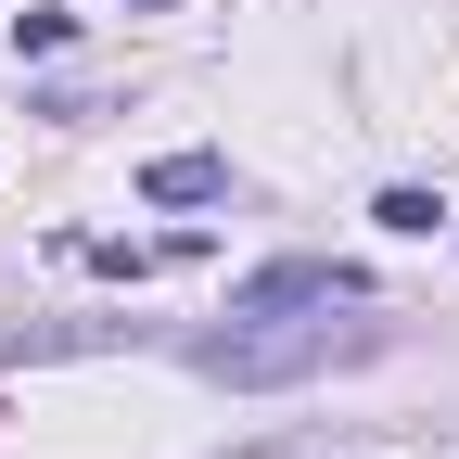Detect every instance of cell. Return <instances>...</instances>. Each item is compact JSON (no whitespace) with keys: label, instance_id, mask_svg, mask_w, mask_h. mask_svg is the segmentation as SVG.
<instances>
[{"label":"cell","instance_id":"6da1fadb","mask_svg":"<svg viewBox=\"0 0 459 459\" xmlns=\"http://www.w3.org/2000/svg\"><path fill=\"white\" fill-rule=\"evenodd\" d=\"M370 344H383L370 319H358V332L319 319V332H217V344H192V358H204L217 383H294V370H332V358H370Z\"/></svg>","mask_w":459,"mask_h":459},{"label":"cell","instance_id":"7a4b0ae2","mask_svg":"<svg viewBox=\"0 0 459 459\" xmlns=\"http://www.w3.org/2000/svg\"><path fill=\"white\" fill-rule=\"evenodd\" d=\"M217 192H230L217 153H166V166H153V204H217Z\"/></svg>","mask_w":459,"mask_h":459}]
</instances>
